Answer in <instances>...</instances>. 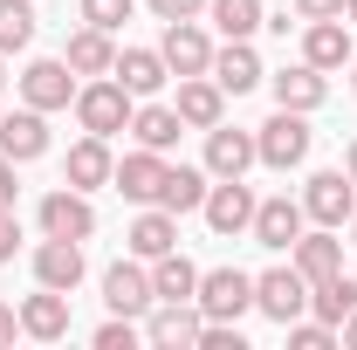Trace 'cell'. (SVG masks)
I'll return each mask as SVG.
<instances>
[{
    "label": "cell",
    "instance_id": "2",
    "mask_svg": "<svg viewBox=\"0 0 357 350\" xmlns=\"http://www.w3.org/2000/svg\"><path fill=\"white\" fill-rule=\"evenodd\" d=\"M310 110H282L275 103V117H268L261 131H255V158L261 165H275V172H296L303 158H310Z\"/></svg>",
    "mask_w": 357,
    "mask_h": 350
},
{
    "label": "cell",
    "instance_id": "24",
    "mask_svg": "<svg viewBox=\"0 0 357 350\" xmlns=\"http://www.w3.org/2000/svg\"><path fill=\"white\" fill-rule=\"evenodd\" d=\"M110 76L131 89V96H158V89L172 83V69H165V55H158V48H124Z\"/></svg>",
    "mask_w": 357,
    "mask_h": 350
},
{
    "label": "cell",
    "instance_id": "33",
    "mask_svg": "<svg viewBox=\"0 0 357 350\" xmlns=\"http://www.w3.org/2000/svg\"><path fill=\"white\" fill-rule=\"evenodd\" d=\"M289 344L296 350H337V323H323V316L303 323V316H296V323H289Z\"/></svg>",
    "mask_w": 357,
    "mask_h": 350
},
{
    "label": "cell",
    "instance_id": "38",
    "mask_svg": "<svg viewBox=\"0 0 357 350\" xmlns=\"http://www.w3.org/2000/svg\"><path fill=\"white\" fill-rule=\"evenodd\" d=\"M289 14L296 21H330V14H344V0H289Z\"/></svg>",
    "mask_w": 357,
    "mask_h": 350
},
{
    "label": "cell",
    "instance_id": "32",
    "mask_svg": "<svg viewBox=\"0 0 357 350\" xmlns=\"http://www.w3.org/2000/svg\"><path fill=\"white\" fill-rule=\"evenodd\" d=\"M35 42V0H0V55H21Z\"/></svg>",
    "mask_w": 357,
    "mask_h": 350
},
{
    "label": "cell",
    "instance_id": "39",
    "mask_svg": "<svg viewBox=\"0 0 357 350\" xmlns=\"http://www.w3.org/2000/svg\"><path fill=\"white\" fill-rule=\"evenodd\" d=\"M14 248H21V220L14 206H0V261H14Z\"/></svg>",
    "mask_w": 357,
    "mask_h": 350
},
{
    "label": "cell",
    "instance_id": "20",
    "mask_svg": "<svg viewBox=\"0 0 357 350\" xmlns=\"http://www.w3.org/2000/svg\"><path fill=\"white\" fill-rule=\"evenodd\" d=\"M124 248H131L137 261H158V254H172V248H178V213H165V206H144V213L131 220V234H124Z\"/></svg>",
    "mask_w": 357,
    "mask_h": 350
},
{
    "label": "cell",
    "instance_id": "27",
    "mask_svg": "<svg viewBox=\"0 0 357 350\" xmlns=\"http://www.w3.org/2000/svg\"><path fill=\"white\" fill-rule=\"evenodd\" d=\"M323 96H330V76L310 69V62H296V69L275 76V103L282 110H323Z\"/></svg>",
    "mask_w": 357,
    "mask_h": 350
},
{
    "label": "cell",
    "instance_id": "46",
    "mask_svg": "<svg viewBox=\"0 0 357 350\" xmlns=\"http://www.w3.org/2000/svg\"><path fill=\"white\" fill-rule=\"evenodd\" d=\"M351 89H357V55H351Z\"/></svg>",
    "mask_w": 357,
    "mask_h": 350
},
{
    "label": "cell",
    "instance_id": "11",
    "mask_svg": "<svg viewBox=\"0 0 357 350\" xmlns=\"http://www.w3.org/2000/svg\"><path fill=\"white\" fill-rule=\"evenodd\" d=\"M351 55H357V42H351V21L344 14H330V21H310L303 28V62L310 69H351Z\"/></svg>",
    "mask_w": 357,
    "mask_h": 350
},
{
    "label": "cell",
    "instance_id": "10",
    "mask_svg": "<svg viewBox=\"0 0 357 350\" xmlns=\"http://www.w3.org/2000/svg\"><path fill=\"white\" fill-rule=\"evenodd\" d=\"M158 55H165V69H172V76H206V69H213V42H206V28H199V21H165Z\"/></svg>",
    "mask_w": 357,
    "mask_h": 350
},
{
    "label": "cell",
    "instance_id": "34",
    "mask_svg": "<svg viewBox=\"0 0 357 350\" xmlns=\"http://www.w3.org/2000/svg\"><path fill=\"white\" fill-rule=\"evenodd\" d=\"M131 7H137V0H83V21H89V28H110V35H117V28L131 21Z\"/></svg>",
    "mask_w": 357,
    "mask_h": 350
},
{
    "label": "cell",
    "instance_id": "31",
    "mask_svg": "<svg viewBox=\"0 0 357 350\" xmlns=\"http://www.w3.org/2000/svg\"><path fill=\"white\" fill-rule=\"evenodd\" d=\"M310 309L323 316V323H344V316L357 309V282L344 275V268H337L330 282H310Z\"/></svg>",
    "mask_w": 357,
    "mask_h": 350
},
{
    "label": "cell",
    "instance_id": "22",
    "mask_svg": "<svg viewBox=\"0 0 357 350\" xmlns=\"http://www.w3.org/2000/svg\"><path fill=\"white\" fill-rule=\"evenodd\" d=\"M62 62H69V69H76V76H110V69H117V42H110V28H76V35H69V48H62Z\"/></svg>",
    "mask_w": 357,
    "mask_h": 350
},
{
    "label": "cell",
    "instance_id": "36",
    "mask_svg": "<svg viewBox=\"0 0 357 350\" xmlns=\"http://www.w3.org/2000/svg\"><path fill=\"white\" fill-rule=\"evenodd\" d=\"M192 350H248V344H241V323H199Z\"/></svg>",
    "mask_w": 357,
    "mask_h": 350
},
{
    "label": "cell",
    "instance_id": "28",
    "mask_svg": "<svg viewBox=\"0 0 357 350\" xmlns=\"http://www.w3.org/2000/svg\"><path fill=\"white\" fill-rule=\"evenodd\" d=\"M151 296H158V303H192V296H199V268L185 261V254H158V261H151Z\"/></svg>",
    "mask_w": 357,
    "mask_h": 350
},
{
    "label": "cell",
    "instance_id": "43",
    "mask_svg": "<svg viewBox=\"0 0 357 350\" xmlns=\"http://www.w3.org/2000/svg\"><path fill=\"white\" fill-rule=\"evenodd\" d=\"M344 172L357 178V137H351V144H344Z\"/></svg>",
    "mask_w": 357,
    "mask_h": 350
},
{
    "label": "cell",
    "instance_id": "3",
    "mask_svg": "<svg viewBox=\"0 0 357 350\" xmlns=\"http://www.w3.org/2000/svg\"><path fill=\"white\" fill-rule=\"evenodd\" d=\"M192 303H199L206 323H241V316L255 309V275H241V268H206Z\"/></svg>",
    "mask_w": 357,
    "mask_h": 350
},
{
    "label": "cell",
    "instance_id": "35",
    "mask_svg": "<svg viewBox=\"0 0 357 350\" xmlns=\"http://www.w3.org/2000/svg\"><path fill=\"white\" fill-rule=\"evenodd\" d=\"M137 337H144V330H137L131 316H110V323H103V330H96V350H131Z\"/></svg>",
    "mask_w": 357,
    "mask_h": 350
},
{
    "label": "cell",
    "instance_id": "19",
    "mask_svg": "<svg viewBox=\"0 0 357 350\" xmlns=\"http://www.w3.org/2000/svg\"><path fill=\"white\" fill-rule=\"evenodd\" d=\"M289 261L303 268V282H330V275L344 268V241H337V227H316V234H296Z\"/></svg>",
    "mask_w": 357,
    "mask_h": 350
},
{
    "label": "cell",
    "instance_id": "15",
    "mask_svg": "<svg viewBox=\"0 0 357 350\" xmlns=\"http://www.w3.org/2000/svg\"><path fill=\"white\" fill-rule=\"evenodd\" d=\"M303 199H289V192H275V199H261V206H255V227H248V234H255V241H261V248H275V254H282V248H296V234H303Z\"/></svg>",
    "mask_w": 357,
    "mask_h": 350
},
{
    "label": "cell",
    "instance_id": "14",
    "mask_svg": "<svg viewBox=\"0 0 357 350\" xmlns=\"http://www.w3.org/2000/svg\"><path fill=\"white\" fill-rule=\"evenodd\" d=\"M103 303H110V316H144V309L158 303L151 296V268H137V254L117 261V268H103Z\"/></svg>",
    "mask_w": 357,
    "mask_h": 350
},
{
    "label": "cell",
    "instance_id": "7",
    "mask_svg": "<svg viewBox=\"0 0 357 350\" xmlns=\"http://www.w3.org/2000/svg\"><path fill=\"white\" fill-rule=\"evenodd\" d=\"M303 213H310L316 227H351V213H357V178L351 172H316L310 185H303Z\"/></svg>",
    "mask_w": 357,
    "mask_h": 350
},
{
    "label": "cell",
    "instance_id": "41",
    "mask_svg": "<svg viewBox=\"0 0 357 350\" xmlns=\"http://www.w3.org/2000/svg\"><path fill=\"white\" fill-rule=\"evenodd\" d=\"M14 330H21V309H7V303H0V344H14Z\"/></svg>",
    "mask_w": 357,
    "mask_h": 350
},
{
    "label": "cell",
    "instance_id": "37",
    "mask_svg": "<svg viewBox=\"0 0 357 350\" xmlns=\"http://www.w3.org/2000/svg\"><path fill=\"white\" fill-rule=\"evenodd\" d=\"M144 7H151L158 21H199V14H206V0H144Z\"/></svg>",
    "mask_w": 357,
    "mask_h": 350
},
{
    "label": "cell",
    "instance_id": "42",
    "mask_svg": "<svg viewBox=\"0 0 357 350\" xmlns=\"http://www.w3.org/2000/svg\"><path fill=\"white\" fill-rule=\"evenodd\" d=\"M337 344H344V350H357V309L344 316V323H337Z\"/></svg>",
    "mask_w": 357,
    "mask_h": 350
},
{
    "label": "cell",
    "instance_id": "4",
    "mask_svg": "<svg viewBox=\"0 0 357 350\" xmlns=\"http://www.w3.org/2000/svg\"><path fill=\"white\" fill-rule=\"evenodd\" d=\"M255 309H261L268 323H296V316H310V282H303V268H268V275H255Z\"/></svg>",
    "mask_w": 357,
    "mask_h": 350
},
{
    "label": "cell",
    "instance_id": "12",
    "mask_svg": "<svg viewBox=\"0 0 357 350\" xmlns=\"http://www.w3.org/2000/svg\"><path fill=\"white\" fill-rule=\"evenodd\" d=\"M178 124L185 131H213V124H227V89L213 83V76H178Z\"/></svg>",
    "mask_w": 357,
    "mask_h": 350
},
{
    "label": "cell",
    "instance_id": "26",
    "mask_svg": "<svg viewBox=\"0 0 357 350\" xmlns=\"http://www.w3.org/2000/svg\"><path fill=\"white\" fill-rule=\"evenodd\" d=\"M110 172H117V158H110V137H89V131H83V144H69V185H76V192L110 185Z\"/></svg>",
    "mask_w": 357,
    "mask_h": 350
},
{
    "label": "cell",
    "instance_id": "8",
    "mask_svg": "<svg viewBox=\"0 0 357 350\" xmlns=\"http://www.w3.org/2000/svg\"><path fill=\"white\" fill-rule=\"evenodd\" d=\"M42 234H55V241H89V234H96V206H89V192H76V185L62 178V185L42 199Z\"/></svg>",
    "mask_w": 357,
    "mask_h": 350
},
{
    "label": "cell",
    "instance_id": "6",
    "mask_svg": "<svg viewBox=\"0 0 357 350\" xmlns=\"http://www.w3.org/2000/svg\"><path fill=\"white\" fill-rule=\"evenodd\" d=\"M255 206H261V199L248 192V178H213L199 213H206V227H213L220 241H234V234H248V227H255Z\"/></svg>",
    "mask_w": 357,
    "mask_h": 350
},
{
    "label": "cell",
    "instance_id": "44",
    "mask_svg": "<svg viewBox=\"0 0 357 350\" xmlns=\"http://www.w3.org/2000/svg\"><path fill=\"white\" fill-rule=\"evenodd\" d=\"M344 21H351V28H357V0H344Z\"/></svg>",
    "mask_w": 357,
    "mask_h": 350
},
{
    "label": "cell",
    "instance_id": "29",
    "mask_svg": "<svg viewBox=\"0 0 357 350\" xmlns=\"http://www.w3.org/2000/svg\"><path fill=\"white\" fill-rule=\"evenodd\" d=\"M178 131H185V124H178L172 103H137V110H131V137L144 144V151H172Z\"/></svg>",
    "mask_w": 357,
    "mask_h": 350
},
{
    "label": "cell",
    "instance_id": "25",
    "mask_svg": "<svg viewBox=\"0 0 357 350\" xmlns=\"http://www.w3.org/2000/svg\"><path fill=\"white\" fill-rule=\"evenodd\" d=\"M206 185H213L206 165H165L158 206H165V213H199V206H206Z\"/></svg>",
    "mask_w": 357,
    "mask_h": 350
},
{
    "label": "cell",
    "instance_id": "40",
    "mask_svg": "<svg viewBox=\"0 0 357 350\" xmlns=\"http://www.w3.org/2000/svg\"><path fill=\"white\" fill-rule=\"evenodd\" d=\"M0 206H14V158L0 151Z\"/></svg>",
    "mask_w": 357,
    "mask_h": 350
},
{
    "label": "cell",
    "instance_id": "5",
    "mask_svg": "<svg viewBox=\"0 0 357 350\" xmlns=\"http://www.w3.org/2000/svg\"><path fill=\"white\" fill-rule=\"evenodd\" d=\"M14 83H21V103H35V110H69V103H76V89H83V83H76V69H69L62 55L28 62Z\"/></svg>",
    "mask_w": 357,
    "mask_h": 350
},
{
    "label": "cell",
    "instance_id": "23",
    "mask_svg": "<svg viewBox=\"0 0 357 350\" xmlns=\"http://www.w3.org/2000/svg\"><path fill=\"white\" fill-rule=\"evenodd\" d=\"M206 76H213L227 96H248V89L261 83L268 69H261V55H255L248 42H227V48H213V69H206Z\"/></svg>",
    "mask_w": 357,
    "mask_h": 350
},
{
    "label": "cell",
    "instance_id": "1",
    "mask_svg": "<svg viewBox=\"0 0 357 350\" xmlns=\"http://www.w3.org/2000/svg\"><path fill=\"white\" fill-rule=\"evenodd\" d=\"M131 110H137V96L117 76H89L83 89H76V124H83L89 137H117V131H131Z\"/></svg>",
    "mask_w": 357,
    "mask_h": 350
},
{
    "label": "cell",
    "instance_id": "21",
    "mask_svg": "<svg viewBox=\"0 0 357 350\" xmlns=\"http://www.w3.org/2000/svg\"><path fill=\"white\" fill-rule=\"evenodd\" d=\"M248 165H255V131L213 124V131H206V172L213 178H248Z\"/></svg>",
    "mask_w": 357,
    "mask_h": 350
},
{
    "label": "cell",
    "instance_id": "17",
    "mask_svg": "<svg viewBox=\"0 0 357 350\" xmlns=\"http://www.w3.org/2000/svg\"><path fill=\"white\" fill-rule=\"evenodd\" d=\"M0 151H7L14 165L42 158V151H48V110H35V103H21L14 117H0Z\"/></svg>",
    "mask_w": 357,
    "mask_h": 350
},
{
    "label": "cell",
    "instance_id": "9",
    "mask_svg": "<svg viewBox=\"0 0 357 350\" xmlns=\"http://www.w3.org/2000/svg\"><path fill=\"white\" fill-rule=\"evenodd\" d=\"M199 303H151L144 309V344H158V350H192L199 344Z\"/></svg>",
    "mask_w": 357,
    "mask_h": 350
},
{
    "label": "cell",
    "instance_id": "47",
    "mask_svg": "<svg viewBox=\"0 0 357 350\" xmlns=\"http://www.w3.org/2000/svg\"><path fill=\"white\" fill-rule=\"evenodd\" d=\"M0 83H7V55H0Z\"/></svg>",
    "mask_w": 357,
    "mask_h": 350
},
{
    "label": "cell",
    "instance_id": "30",
    "mask_svg": "<svg viewBox=\"0 0 357 350\" xmlns=\"http://www.w3.org/2000/svg\"><path fill=\"white\" fill-rule=\"evenodd\" d=\"M206 14H213V28H220L227 42H248L255 28H268V7H261V0H206Z\"/></svg>",
    "mask_w": 357,
    "mask_h": 350
},
{
    "label": "cell",
    "instance_id": "13",
    "mask_svg": "<svg viewBox=\"0 0 357 350\" xmlns=\"http://www.w3.org/2000/svg\"><path fill=\"white\" fill-rule=\"evenodd\" d=\"M110 185L124 192V199H137V206H158V185H165V151H124L117 158V172H110Z\"/></svg>",
    "mask_w": 357,
    "mask_h": 350
},
{
    "label": "cell",
    "instance_id": "16",
    "mask_svg": "<svg viewBox=\"0 0 357 350\" xmlns=\"http://www.w3.org/2000/svg\"><path fill=\"white\" fill-rule=\"evenodd\" d=\"M35 282L76 296V282H83V241H55V234H42V248H35Z\"/></svg>",
    "mask_w": 357,
    "mask_h": 350
},
{
    "label": "cell",
    "instance_id": "18",
    "mask_svg": "<svg viewBox=\"0 0 357 350\" xmlns=\"http://www.w3.org/2000/svg\"><path fill=\"white\" fill-rule=\"evenodd\" d=\"M21 337L62 344V337H69V296H62V289H35V296L21 303Z\"/></svg>",
    "mask_w": 357,
    "mask_h": 350
},
{
    "label": "cell",
    "instance_id": "45",
    "mask_svg": "<svg viewBox=\"0 0 357 350\" xmlns=\"http://www.w3.org/2000/svg\"><path fill=\"white\" fill-rule=\"evenodd\" d=\"M351 248H357V213H351Z\"/></svg>",
    "mask_w": 357,
    "mask_h": 350
}]
</instances>
